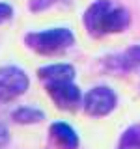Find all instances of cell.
I'll return each instance as SVG.
<instances>
[{
	"mask_svg": "<svg viewBox=\"0 0 140 149\" xmlns=\"http://www.w3.org/2000/svg\"><path fill=\"white\" fill-rule=\"evenodd\" d=\"M24 43L30 50L43 56H54L65 52L75 45V34L65 26L47 28V30L28 32L24 36Z\"/></svg>",
	"mask_w": 140,
	"mask_h": 149,
	"instance_id": "obj_1",
	"label": "cell"
},
{
	"mask_svg": "<svg viewBox=\"0 0 140 149\" xmlns=\"http://www.w3.org/2000/svg\"><path fill=\"white\" fill-rule=\"evenodd\" d=\"M30 80L24 69L17 65H4L0 67V104L15 101L17 97L24 95Z\"/></svg>",
	"mask_w": 140,
	"mask_h": 149,
	"instance_id": "obj_2",
	"label": "cell"
},
{
	"mask_svg": "<svg viewBox=\"0 0 140 149\" xmlns=\"http://www.w3.org/2000/svg\"><path fill=\"white\" fill-rule=\"evenodd\" d=\"M118 104V95L108 86H93L82 97V108L92 118H105Z\"/></svg>",
	"mask_w": 140,
	"mask_h": 149,
	"instance_id": "obj_3",
	"label": "cell"
},
{
	"mask_svg": "<svg viewBox=\"0 0 140 149\" xmlns=\"http://www.w3.org/2000/svg\"><path fill=\"white\" fill-rule=\"evenodd\" d=\"M45 91L49 93L50 101L56 104V108L73 112L78 106H82V93L80 88L75 82H50L45 84Z\"/></svg>",
	"mask_w": 140,
	"mask_h": 149,
	"instance_id": "obj_4",
	"label": "cell"
},
{
	"mask_svg": "<svg viewBox=\"0 0 140 149\" xmlns=\"http://www.w3.org/2000/svg\"><path fill=\"white\" fill-rule=\"evenodd\" d=\"M112 0H95L86 8L82 15L84 28L88 30V34L93 37H101V26H103V19H105L106 11L112 8Z\"/></svg>",
	"mask_w": 140,
	"mask_h": 149,
	"instance_id": "obj_5",
	"label": "cell"
},
{
	"mask_svg": "<svg viewBox=\"0 0 140 149\" xmlns=\"http://www.w3.org/2000/svg\"><path fill=\"white\" fill-rule=\"evenodd\" d=\"M129 24H131V13H129V9L123 8V6H116V4H112V8L106 11L105 19H103L101 36L125 32L129 28Z\"/></svg>",
	"mask_w": 140,
	"mask_h": 149,
	"instance_id": "obj_6",
	"label": "cell"
},
{
	"mask_svg": "<svg viewBox=\"0 0 140 149\" xmlns=\"http://www.w3.org/2000/svg\"><path fill=\"white\" fill-rule=\"evenodd\" d=\"M105 65L118 73L120 71L127 73V71H133V69L140 67V45H131L123 52L105 58Z\"/></svg>",
	"mask_w": 140,
	"mask_h": 149,
	"instance_id": "obj_7",
	"label": "cell"
},
{
	"mask_svg": "<svg viewBox=\"0 0 140 149\" xmlns=\"http://www.w3.org/2000/svg\"><path fill=\"white\" fill-rule=\"evenodd\" d=\"M77 71L71 63H49L37 69V78L43 84L50 82H73Z\"/></svg>",
	"mask_w": 140,
	"mask_h": 149,
	"instance_id": "obj_8",
	"label": "cell"
},
{
	"mask_svg": "<svg viewBox=\"0 0 140 149\" xmlns=\"http://www.w3.org/2000/svg\"><path fill=\"white\" fill-rule=\"evenodd\" d=\"M49 134L60 149H78V146H80L77 130L65 121H54L49 129Z\"/></svg>",
	"mask_w": 140,
	"mask_h": 149,
	"instance_id": "obj_9",
	"label": "cell"
},
{
	"mask_svg": "<svg viewBox=\"0 0 140 149\" xmlns=\"http://www.w3.org/2000/svg\"><path fill=\"white\" fill-rule=\"evenodd\" d=\"M11 119L19 125H36L45 119V112L36 106H17L11 112Z\"/></svg>",
	"mask_w": 140,
	"mask_h": 149,
	"instance_id": "obj_10",
	"label": "cell"
},
{
	"mask_svg": "<svg viewBox=\"0 0 140 149\" xmlns=\"http://www.w3.org/2000/svg\"><path fill=\"white\" fill-rule=\"evenodd\" d=\"M118 149H140V123L131 125L121 134Z\"/></svg>",
	"mask_w": 140,
	"mask_h": 149,
	"instance_id": "obj_11",
	"label": "cell"
},
{
	"mask_svg": "<svg viewBox=\"0 0 140 149\" xmlns=\"http://www.w3.org/2000/svg\"><path fill=\"white\" fill-rule=\"evenodd\" d=\"M13 19V6L8 2H0V24Z\"/></svg>",
	"mask_w": 140,
	"mask_h": 149,
	"instance_id": "obj_12",
	"label": "cell"
},
{
	"mask_svg": "<svg viewBox=\"0 0 140 149\" xmlns=\"http://www.w3.org/2000/svg\"><path fill=\"white\" fill-rule=\"evenodd\" d=\"M56 0H30L28 2V9L30 11H43V9L50 8Z\"/></svg>",
	"mask_w": 140,
	"mask_h": 149,
	"instance_id": "obj_13",
	"label": "cell"
},
{
	"mask_svg": "<svg viewBox=\"0 0 140 149\" xmlns=\"http://www.w3.org/2000/svg\"><path fill=\"white\" fill-rule=\"evenodd\" d=\"M9 142V130L4 123H0V147H4Z\"/></svg>",
	"mask_w": 140,
	"mask_h": 149,
	"instance_id": "obj_14",
	"label": "cell"
}]
</instances>
